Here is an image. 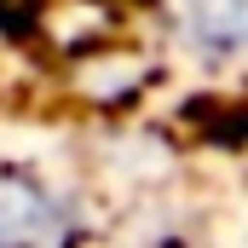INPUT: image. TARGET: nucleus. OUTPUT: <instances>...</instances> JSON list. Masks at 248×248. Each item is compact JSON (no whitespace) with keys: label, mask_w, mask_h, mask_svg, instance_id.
<instances>
[{"label":"nucleus","mask_w":248,"mask_h":248,"mask_svg":"<svg viewBox=\"0 0 248 248\" xmlns=\"http://www.w3.org/2000/svg\"><path fill=\"white\" fill-rule=\"evenodd\" d=\"M58 225V208L41 190L0 179V248H41Z\"/></svg>","instance_id":"1"}]
</instances>
